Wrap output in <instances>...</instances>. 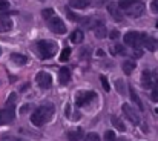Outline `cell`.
Returning <instances> with one entry per match:
<instances>
[{"mask_svg":"<svg viewBox=\"0 0 158 141\" xmlns=\"http://www.w3.org/2000/svg\"><path fill=\"white\" fill-rule=\"evenodd\" d=\"M54 112H55V109H54L52 104H43V106H40L32 115H31V123L34 124V126H45L48 121H51V118L54 117Z\"/></svg>","mask_w":158,"mask_h":141,"instance_id":"obj_1","label":"cell"},{"mask_svg":"<svg viewBox=\"0 0 158 141\" xmlns=\"http://www.w3.org/2000/svg\"><path fill=\"white\" fill-rule=\"evenodd\" d=\"M37 51H39V54H40L42 58H51L57 52V45L54 42L42 40V42L37 43Z\"/></svg>","mask_w":158,"mask_h":141,"instance_id":"obj_2","label":"cell"},{"mask_svg":"<svg viewBox=\"0 0 158 141\" xmlns=\"http://www.w3.org/2000/svg\"><path fill=\"white\" fill-rule=\"evenodd\" d=\"M144 37H146V34H141V32H137V31H131V32H127L123 39H124V43H126L127 46L137 49V48H140L143 45Z\"/></svg>","mask_w":158,"mask_h":141,"instance_id":"obj_3","label":"cell"},{"mask_svg":"<svg viewBox=\"0 0 158 141\" xmlns=\"http://www.w3.org/2000/svg\"><path fill=\"white\" fill-rule=\"evenodd\" d=\"M35 81H37V85H39L42 89H49V88L52 86V77H51V74H48V72H45V71H40V72L35 75Z\"/></svg>","mask_w":158,"mask_h":141,"instance_id":"obj_4","label":"cell"},{"mask_svg":"<svg viewBox=\"0 0 158 141\" xmlns=\"http://www.w3.org/2000/svg\"><path fill=\"white\" fill-rule=\"evenodd\" d=\"M48 28L55 34H64L66 32V26H64L63 20L60 17H55V15L48 20Z\"/></svg>","mask_w":158,"mask_h":141,"instance_id":"obj_5","label":"cell"},{"mask_svg":"<svg viewBox=\"0 0 158 141\" xmlns=\"http://www.w3.org/2000/svg\"><path fill=\"white\" fill-rule=\"evenodd\" d=\"M121 110H123L124 117H126L132 124H135V126L140 124V117H138V114H137L135 109H132L129 104H123V106H121Z\"/></svg>","mask_w":158,"mask_h":141,"instance_id":"obj_6","label":"cell"},{"mask_svg":"<svg viewBox=\"0 0 158 141\" xmlns=\"http://www.w3.org/2000/svg\"><path fill=\"white\" fill-rule=\"evenodd\" d=\"M97 95L95 92H92V91H83V92H78L77 97H75V104L77 106H85V104H88L92 98H95Z\"/></svg>","mask_w":158,"mask_h":141,"instance_id":"obj_7","label":"cell"},{"mask_svg":"<svg viewBox=\"0 0 158 141\" xmlns=\"http://www.w3.org/2000/svg\"><path fill=\"white\" fill-rule=\"evenodd\" d=\"M143 12H144V3L140 2V0H137L131 8L126 9V14H127L129 17H134V19H135V17H140Z\"/></svg>","mask_w":158,"mask_h":141,"instance_id":"obj_8","label":"cell"},{"mask_svg":"<svg viewBox=\"0 0 158 141\" xmlns=\"http://www.w3.org/2000/svg\"><path fill=\"white\" fill-rule=\"evenodd\" d=\"M15 118V114H14V109H3L0 110V126H5V124H9L12 123V120Z\"/></svg>","mask_w":158,"mask_h":141,"instance_id":"obj_9","label":"cell"},{"mask_svg":"<svg viewBox=\"0 0 158 141\" xmlns=\"http://www.w3.org/2000/svg\"><path fill=\"white\" fill-rule=\"evenodd\" d=\"M141 86L144 89H151L155 86V80H154V74L149 72V71H143V75H141Z\"/></svg>","mask_w":158,"mask_h":141,"instance_id":"obj_10","label":"cell"},{"mask_svg":"<svg viewBox=\"0 0 158 141\" xmlns=\"http://www.w3.org/2000/svg\"><path fill=\"white\" fill-rule=\"evenodd\" d=\"M11 28H12L11 19L6 17V15H3V14H0V32H6V31H9Z\"/></svg>","mask_w":158,"mask_h":141,"instance_id":"obj_11","label":"cell"},{"mask_svg":"<svg viewBox=\"0 0 158 141\" xmlns=\"http://www.w3.org/2000/svg\"><path fill=\"white\" fill-rule=\"evenodd\" d=\"M83 138V129L81 127H77V129H72L68 132V140L69 141H80Z\"/></svg>","mask_w":158,"mask_h":141,"instance_id":"obj_12","label":"cell"},{"mask_svg":"<svg viewBox=\"0 0 158 141\" xmlns=\"http://www.w3.org/2000/svg\"><path fill=\"white\" fill-rule=\"evenodd\" d=\"M135 68H137V63L132 61V60H126V61H123V64H121V69H123V72H124L126 75H131Z\"/></svg>","mask_w":158,"mask_h":141,"instance_id":"obj_13","label":"cell"},{"mask_svg":"<svg viewBox=\"0 0 158 141\" xmlns=\"http://www.w3.org/2000/svg\"><path fill=\"white\" fill-rule=\"evenodd\" d=\"M107 11H109V14H110V17H112L114 20H117V22H121V20H123V14L118 11V8H117L115 5H109V6H107Z\"/></svg>","mask_w":158,"mask_h":141,"instance_id":"obj_14","label":"cell"},{"mask_svg":"<svg viewBox=\"0 0 158 141\" xmlns=\"http://www.w3.org/2000/svg\"><path fill=\"white\" fill-rule=\"evenodd\" d=\"M11 61L14 63V64H17V66H23V64H26L28 63V58L25 57V55H22V54H11Z\"/></svg>","mask_w":158,"mask_h":141,"instance_id":"obj_15","label":"cell"},{"mask_svg":"<svg viewBox=\"0 0 158 141\" xmlns=\"http://www.w3.org/2000/svg\"><path fill=\"white\" fill-rule=\"evenodd\" d=\"M143 45H144V48H146V49H149V51H155V49L158 48V40H155L154 37L146 35V37H144Z\"/></svg>","mask_w":158,"mask_h":141,"instance_id":"obj_16","label":"cell"},{"mask_svg":"<svg viewBox=\"0 0 158 141\" xmlns=\"http://www.w3.org/2000/svg\"><path fill=\"white\" fill-rule=\"evenodd\" d=\"M69 80H71V71H69L68 68L60 69V74H58V81H60L61 85H66Z\"/></svg>","mask_w":158,"mask_h":141,"instance_id":"obj_17","label":"cell"},{"mask_svg":"<svg viewBox=\"0 0 158 141\" xmlns=\"http://www.w3.org/2000/svg\"><path fill=\"white\" fill-rule=\"evenodd\" d=\"M89 3H91V0H69V6L75 8V9H85Z\"/></svg>","mask_w":158,"mask_h":141,"instance_id":"obj_18","label":"cell"},{"mask_svg":"<svg viewBox=\"0 0 158 141\" xmlns=\"http://www.w3.org/2000/svg\"><path fill=\"white\" fill-rule=\"evenodd\" d=\"M83 40H85V34H83V31H80V29H75V31L71 34V42H72V43L78 45V43H81Z\"/></svg>","mask_w":158,"mask_h":141,"instance_id":"obj_19","label":"cell"},{"mask_svg":"<svg viewBox=\"0 0 158 141\" xmlns=\"http://www.w3.org/2000/svg\"><path fill=\"white\" fill-rule=\"evenodd\" d=\"M129 94H131V98H132V101L137 104V107L140 109V110H143V103H141V100H140V97H138V94L135 92V89L134 88H131L129 89Z\"/></svg>","mask_w":158,"mask_h":141,"instance_id":"obj_20","label":"cell"},{"mask_svg":"<svg viewBox=\"0 0 158 141\" xmlns=\"http://www.w3.org/2000/svg\"><path fill=\"white\" fill-rule=\"evenodd\" d=\"M135 2H137V0H120V2H118V8L123 9V11H126V9L131 8Z\"/></svg>","mask_w":158,"mask_h":141,"instance_id":"obj_21","label":"cell"},{"mask_svg":"<svg viewBox=\"0 0 158 141\" xmlns=\"http://www.w3.org/2000/svg\"><path fill=\"white\" fill-rule=\"evenodd\" d=\"M94 31H95V35H97V39H105L106 34H107V32H106L105 25H100V26H97Z\"/></svg>","mask_w":158,"mask_h":141,"instance_id":"obj_22","label":"cell"},{"mask_svg":"<svg viewBox=\"0 0 158 141\" xmlns=\"http://www.w3.org/2000/svg\"><path fill=\"white\" fill-rule=\"evenodd\" d=\"M110 121H112V124H114V126H115L118 131H121V132L124 131V124H123V123H121V121H120L117 117H112V118H110Z\"/></svg>","mask_w":158,"mask_h":141,"instance_id":"obj_23","label":"cell"},{"mask_svg":"<svg viewBox=\"0 0 158 141\" xmlns=\"http://www.w3.org/2000/svg\"><path fill=\"white\" fill-rule=\"evenodd\" d=\"M69 55H71V49H69V48H64L63 52L60 54V61H68Z\"/></svg>","mask_w":158,"mask_h":141,"instance_id":"obj_24","label":"cell"},{"mask_svg":"<svg viewBox=\"0 0 158 141\" xmlns=\"http://www.w3.org/2000/svg\"><path fill=\"white\" fill-rule=\"evenodd\" d=\"M85 141H100V137H98V134L91 132V134H88V135H86Z\"/></svg>","mask_w":158,"mask_h":141,"instance_id":"obj_25","label":"cell"},{"mask_svg":"<svg viewBox=\"0 0 158 141\" xmlns=\"http://www.w3.org/2000/svg\"><path fill=\"white\" fill-rule=\"evenodd\" d=\"M42 15H43L45 19H48V20L52 19L54 17V9H49V8H48V9H43V11H42Z\"/></svg>","mask_w":158,"mask_h":141,"instance_id":"obj_26","label":"cell"},{"mask_svg":"<svg viewBox=\"0 0 158 141\" xmlns=\"http://www.w3.org/2000/svg\"><path fill=\"white\" fill-rule=\"evenodd\" d=\"M105 141H117V137L112 131H107L105 134Z\"/></svg>","mask_w":158,"mask_h":141,"instance_id":"obj_27","label":"cell"},{"mask_svg":"<svg viewBox=\"0 0 158 141\" xmlns=\"http://www.w3.org/2000/svg\"><path fill=\"white\" fill-rule=\"evenodd\" d=\"M115 88H117V91H118V94H124V85H123V80H117L115 81Z\"/></svg>","mask_w":158,"mask_h":141,"instance_id":"obj_28","label":"cell"},{"mask_svg":"<svg viewBox=\"0 0 158 141\" xmlns=\"http://www.w3.org/2000/svg\"><path fill=\"white\" fill-rule=\"evenodd\" d=\"M100 80H102V85H103V89H105L106 92H109V91H110V85H109V81H107V78H106L105 75H103V77H102Z\"/></svg>","mask_w":158,"mask_h":141,"instance_id":"obj_29","label":"cell"},{"mask_svg":"<svg viewBox=\"0 0 158 141\" xmlns=\"http://www.w3.org/2000/svg\"><path fill=\"white\" fill-rule=\"evenodd\" d=\"M15 101H17V95H15V94H11V95H9V98H8V101H6V106L9 107V106L15 104Z\"/></svg>","mask_w":158,"mask_h":141,"instance_id":"obj_30","label":"cell"},{"mask_svg":"<svg viewBox=\"0 0 158 141\" xmlns=\"http://www.w3.org/2000/svg\"><path fill=\"white\" fill-rule=\"evenodd\" d=\"M8 8H9V3H8V0H0V12L6 11Z\"/></svg>","mask_w":158,"mask_h":141,"instance_id":"obj_31","label":"cell"},{"mask_svg":"<svg viewBox=\"0 0 158 141\" xmlns=\"http://www.w3.org/2000/svg\"><path fill=\"white\" fill-rule=\"evenodd\" d=\"M110 52H114V54H123V52H124V49H123L121 45H117L114 49H110Z\"/></svg>","mask_w":158,"mask_h":141,"instance_id":"obj_32","label":"cell"},{"mask_svg":"<svg viewBox=\"0 0 158 141\" xmlns=\"http://www.w3.org/2000/svg\"><path fill=\"white\" fill-rule=\"evenodd\" d=\"M151 8H152V11H154V12H158V0H152Z\"/></svg>","mask_w":158,"mask_h":141,"instance_id":"obj_33","label":"cell"},{"mask_svg":"<svg viewBox=\"0 0 158 141\" xmlns=\"http://www.w3.org/2000/svg\"><path fill=\"white\" fill-rule=\"evenodd\" d=\"M109 35H110V39H114V40H115V39H118V37H120V32H118L117 29H114V31H110V34H109Z\"/></svg>","mask_w":158,"mask_h":141,"instance_id":"obj_34","label":"cell"},{"mask_svg":"<svg viewBox=\"0 0 158 141\" xmlns=\"http://www.w3.org/2000/svg\"><path fill=\"white\" fill-rule=\"evenodd\" d=\"M151 98H152V101H158V88L152 92V95H151Z\"/></svg>","mask_w":158,"mask_h":141,"instance_id":"obj_35","label":"cell"},{"mask_svg":"<svg viewBox=\"0 0 158 141\" xmlns=\"http://www.w3.org/2000/svg\"><path fill=\"white\" fill-rule=\"evenodd\" d=\"M154 80H155V85H158V72L154 75Z\"/></svg>","mask_w":158,"mask_h":141,"instance_id":"obj_36","label":"cell"},{"mask_svg":"<svg viewBox=\"0 0 158 141\" xmlns=\"http://www.w3.org/2000/svg\"><path fill=\"white\" fill-rule=\"evenodd\" d=\"M117 141H129L127 138H124V137H121V138H117Z\"/></svg>","mask_w":158,"mask_h":141,"instance_id":"obj_37","label":"cell"},{"mask_svg":"<svg viewBox=\"0 0 158 141\" xmlns=\"http://www.w3.org/2000/svg\"><path fill=\"white\" fill-rule=\"evenodd\" d=\"M155 114H157V115H158V109H155Z\"/></svg>","mask_w":158,"mask_h":141,"instance_id":"obj_38","label":"cell"},{"mask_svg":"<svg viewBox=\"0 0 158 141\" xmlns=\"http://www.w3.org/2000/svg\"><path fill=\"white\" fill-rule=\"evenodd\" d=\"M0 55H2V48H0Z\"/></svg>","mask_w":158,"mask_h":141,"instance_id":"obj_39","label":"cell"},{"mask_svg":"<svg viewBox=\"0 0 158 141\" xmlns=\"http://www.w3.org/2000/svg\"><path fill=\"white\" fill-rule=\"evenodd\" d=\"M155 26H157V28H158V22H157V25H155Z\"/></svg>","mask_w":158,"mask_h":141,"instance_id":"obj_40","label":"cell"},{"mask_svg":"<svg viewBox=\"0 0 158 141\" xmlns=\"http://www.w3.org/2000/svg\"><path fill=\"white\" fill-rule=\"evenodd\" d=\"M14 141H22V140H14Z\"/></svg>","mask_w":158,"mask_h":141,"instance_id":"obj_41","label":"cell"}]
</instances>
